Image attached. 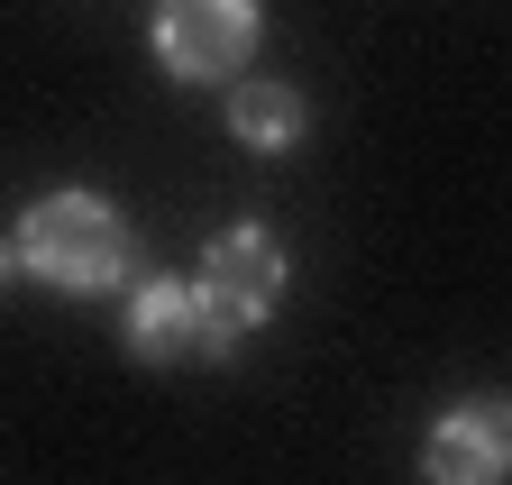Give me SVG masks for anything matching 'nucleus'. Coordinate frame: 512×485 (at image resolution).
Returning <instances> with one entry per match:
<instances>
[{"label": "nucleus", "mask_w": 512, "mask_h": 485, "mask_svg": "<svg viewBox=\"0 0 512 485\" xmlns=\"http://www.w3.org/2000/svg\"><path fill=\"white\" fill-rule=\"evenodd\" d=\"M19 275H37L46 293H74V302H101V293H128L138 284V229L110 193H37L19 211Z\"/></svg>", "instance_id": "obj_1"}, {"label": "nucleus", "mask_w": 512, "mask_h": 485, "mask_svg": "<svg viewBox=\"0 0 512 485\" xmlns=\"http://www.w3.org/2000/svg\"><path fill=\"white\" fill-rule=\"evenodd\" d=\"M119 339L138 367H220V357L247 339V321L202 284V275H138L128 284Z\"/></svg>", "instance_id": "obj_2"}, {"label": "nucleus", "mask_w": 512, "mask_h": 485, "mask_svg": "<svg viewBox=\"0 0 512 485\" xmlns=\"http://www.w3.org/2000/svg\"><path fill=\"white\" fill-rule=\"evenodd\" d=\"M256 37H266V10H256V0H156V28H147L156 65L174 83H229V74H247Z\"/></svg>", "instance_id": "obj_3"}, {"label": "nucleus", "mask_w": 512, "mask_h": 485, "mask_svg": "<svg viewBox=\"0 0 512 485\" xmlns=\"http://www.w3.org/2000/svg\"><path fill=\"white\" fill-rule=\"evenodd\" d=\"M430 485H503L512 476V394H467L421 431Z\"/></svg>", "instance_id": "obj_4"}, {"label": "nucleus", "mask_w": 512, "mask_h": 485, "mask_svg": "<svg viewBox=\"0 0 512 485\" xmlns=\"http://www.w3.org/2000/svg\"><path fill=\"white\" fill-rule=\"evenodd\" d=\"M192 275H202V284L229 302V312H238L247 330H266V321L284 312L293 257H284V238H275V229H256V220H229V229L211 238V248H202V266H192Z\"/></svg>", "instance_id": "obj_5"}, {"label": "nucleus", "mask_w": 512, "mask_h": 485, "mask_svg": "<svg viewBox=\"0 0 512 485\" xmlns=\"http://www.w3.org/2000/svg\"><path fill=\"white\" fill-rule=\"evenodd\" d=\"M229 138L256 156H293L311 138V101L275 74H247V83H229Z\"/></svg>", "instance_id": "obj_6"}, {"label": "nucleus", "mask_w": 512, "mask_h": 485, "mask_svg": "<svg viewBox=\"0 0 512 485\" xmlns=\"http://www.w3.org/2000/svg\"><path fill=\"white\" fill-rule=\"evenodd\" d=\"M10 266H19V238H0V284H10Z\"/></svg>", "instance_id": "obj_7"}]
</instances>
